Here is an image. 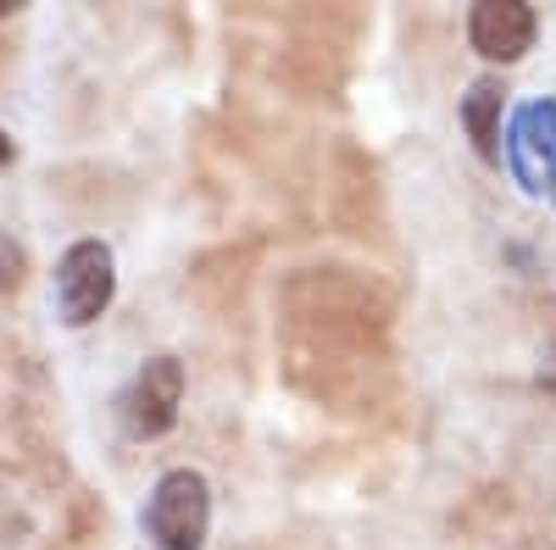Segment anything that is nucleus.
Wrapping results in <instances>:
<instances>
[{
  "mask_svg": "<svg viewBox=\"0 0 556 550\" xmlns=\"http://www.w3.org/2000/svg\"><path fill=\"white\" fill-rule=\"evenodd\" d=\"M212 528V489L195 468H173L146 500V534L162 550H201Z\"/></svg>",
  "mask_w": 556,
  "mask_h": 550,
  "instance_id": "obj_1",
  "label": "nucleus"
},
{
  "mask_svg": "<svg viewBox=\"0 0 556 550\" xmlns=\"http://www.w3.org/2000/svg\"><path fill=\"white\" fill-rule=\"evenodd\" d=\"M112 290H117L112 251L101 240L67 245V256L56 261V311H62V323L67 329H89L112 306Z\"/></svg>",
  "mask_w": 556,
  "mask_h": 550,
  "instance_id": "obj_2",
  "label": "nucleus"
},
{
  "mask_svg": "<svg viewBox=\"0 0 556 550\" xmlns=\"http://www.w3.org/2000/svg\"><path fill=\"white\" fill-rule=\"evenodd\" d=\"M506 162L529 195L556 190V101H529L506 128Z\"/></svg>",
  "mask_w": 556,
  "mask_h": 550,
  "instance_id": "obj_3",
  "label": "nucleus"
},
{
  "mask_svg": "<svg viewBox=\"0 0 556 550\" xmlns=\"http://www.w3.org/2000/svg\"><path fill=\"white\" fill-rule=\"evenodd\" d=\"M178 406H184V367H178L173 356H151V361L134 373L128 400H123L128 434H139V439L167 434V429L178 423Z\"/></svg>",
  "mask_w": 556,
  "mask_h": 550,
  "instance_id": "obj_4",
  "label": "nucleus"
},
{
  "mask_svg": "<svg viewBox=\"0 0 556 550\" xmlns=\"http://www.w3.org/2000/svg\"><path fill=\"white\" fill-rule=\"evenodd\" d=\"M540 34V17L534 7H523V0H484V7H473L468 17V39H473V51L484 62H518L529 44Z\"/></svg>",
  "mask_w": 556,
  "mask_h": 550,
  "instance_id": "obj_5",
  "label": "nucleus"
},
{
  "mask_svg": "<svg viewBox=\"0 0 556 550\" xmlns=\"http://www.w3.org/2000/svg\"><path fill=\"white\" fill-rule=\"evenodd\" d=\"M462 123H468V133H473V151L484 156V162H501V84L495 78H479L473 89H468V101H462Z\"/></svg>",
  "mask_w": 556,
  "mask_h": 550,
  "instance_id": "obj_6",
  "label": "nucleus"
},
{
  "mask_svg": "<svg viewBox=\"0 0 556 550\" xmlns=\"http://www.w3.org/2000/svg\"><path fill=\"white\" fill-rule=\"evenodd\" d=\"M23 272H28V256H23V245H17L12 234H0V295H7V290H17V284H23Z\"/></svg>",
  "mask_w": 556,
  "mask_h": 550,
  "instance_id": "obj_7",
  "label": "nucleus"
},
{
  "mask_svg": "<svg viewBox=\"0 0 556 550\" xmlns=\"http://www.w3.org/2000/svg\"><path fill=\"white\" fill-rule=\"evenodd\" d=\"M12 162V140H7V128H0V167Z\"/></svg>",
  "mask_w": 556,
  "mask_h": 550,
  "instance_id": "obj_8",
  "label": "nucleus"
},
{
  "mask_svg": "<svg viewBox=\"0 0 556 550\" xmlns=\"http://www.w3.org/2000/svg\"><path fill=\"white\" fill-rule=\"evenodd\" d=\"M0 17H12V0H0Z\"/></svg>",
  "mask_w": 556,
  "mask_h": 550,
  "instance_id": "obj_9",
  "label": "nucleus"
}]
</instances>
